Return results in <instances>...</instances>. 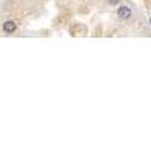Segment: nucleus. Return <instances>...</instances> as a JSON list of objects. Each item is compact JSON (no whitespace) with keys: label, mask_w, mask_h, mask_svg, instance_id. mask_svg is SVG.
Returning a JSON list of instances; mask_svg holds the SVG:
<instances>
[{"label":"nucleus","mask_w":151,"mask_h":151,"mask_svg":"<svg viewBox=\"0 0 151 151\" xmlns=\"http://www.w3.org/2000/svg\"><path fill=\"white\" fill-rule=\"evenodd\" d=\"M116 14L119 18H129L132 15V9L129 6H119L118 11H116Z\"/></svg>","instance_id":"1"},{"label":"nucleus","mask_w":151,"mask_h":151,"mask_svg":"<svg viewBox=\"0 0 151 151\" xmlns=\"http://www.w3.org/2000/svg\"><path fill=\"white\" fill-rule=\"evenodd\" d=\"M15 29H17V24H15L14 21H6V23L3 24V32H6V33L15 32Z\"/></svg>","instance_id":"2"},{"label":"nucleus","mask_w":151,"mask_h":151,"mask_svg":"<svg viewBox=\"0 0 151 151\" xmlns=\"http://www.w3.org/2000/svg\"><path fill=\"white\" fill-rule=\"evenodd\" d=\"M119 0H109V5H118Z\"/></svg>","instance_id":"3"},{"label":"nucleus","mask_w":151,"mask_h":151,"mask_svg":"<svg viewBox=\"0 0 151 151\" xmlns=\"http://www.w3.org/2000/svg\"><path fill=\"white\" fill-rule=\"evenodd\" d=\"M150 24H151V20H150Z\"/></svg>","instance_id":"4"}]
</instances>
